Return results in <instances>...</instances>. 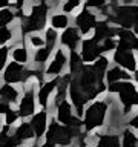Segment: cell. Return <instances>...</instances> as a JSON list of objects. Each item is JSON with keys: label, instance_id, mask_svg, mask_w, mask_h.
I'll return each instance as SVG.
<instances>
[{"label": "cell", "instance_id": "5bb4252c", "mask_svg": "<svg viewBox=\"0 0 138 147\" xmlns=\"http://www.w3.org/2000/svg\"><path fill=\"white\" fill-rule=\"evenodd\" d=\"M57 119L62 124H66V126H71L74 118H72V112H71V106L66 101H63L62 104L58 106V110H57Z\"/></svg>", "mask_w": 138, "mask_h": 147}, {"label": "cell", "instance_id": "ffe728a7", "mask_svg": "<svg viewBox=\"0 0 138 147\" xmlns=\"http://www.w3.org/2000/svg\"><path fill=\"white\" fill-rule=\"evenodd\" d=\"M34 135L35 133H34V129L31 127V124H22V126L16 130V138L18 141L29 140V138H32Z\"/></svg>", "mask_w": 138, "mask_h": 147}, {"label": "cell", "instance_id": "f35d334b", "mask_svg": "<svg viewBox=\"0 0 138 147\" xmlns=\"http://www.w3.org/2000/svg\"><path fill=\"white\" fill-rule=\"evenodd\" d=\"M131 126L138 129V117H135V118H132V119H131Z\"/></svg>", "mask_w": 138, "mask_h": 147}, {"label": "cell", "instance_id": "d6986e66", "mask_svg": "<svg viewBox=\"0 0 138 147\" xmlns=\"http://www.w3.org/2000/svg\"><path fill=\"white\" fill-rule=\"evenodd\" d=\"M106 78H108V81L112 84V83H117L118 80H127L129 74H126L123 69H120V67H112L110 71H108Z\"/></svg>", "mask_w": 138, "mask_h": 147}, {"label": "cell", "instance_id": "9a60e30c", "mask_svg": "<svg viewBox=\"0 0 138 147\" xmlns=\"http://www.w3.org/2000/svg\"><path fill=\"white\" fill-rule=\"evenodd\" d=\"M64 61H66L64 54L62 52V51H58V52L55 54L52 63L49 64L46 74H48V75H57V74H60V72H62V69H63V66H64Z\"/></svg>", "mask_w": 138, "mask_h": 147}, {"label": "cell", "instance_id": "f546056e", "mask_svg": "<svg viewBox=\"0 0 138 147\" xmlns=\"http://www.w3.org/2000/svg\"><path fill=\"white\" fill-rule=\"evenodd\" d=\"M55 40H57V34H55L54 29H48L46 31V48H49L51 51H52L54 45H55Z\"/></svg>", "mask_w": 138, "mask_h": 147}, {"label": "cell", "instance_id": "8fae6325", "mask_svg": "<svg viewBox=\"0 0 138 147\" xmlns=\"http://www.w3.org/2000/svg\"><path fill=\"white\" fill-rule=\"evenodd\" d=\"M118 49H124V51H131V49H138V38L132 32L129 31H120V45Z\"/></svg>", "mask_w": 138, "mask_h": 147}, {"label": "cell", "instance_id": "ba28073f", "mask_svg": "<svg viewBox=\"0 0 138 147\" xmlns=\"http://www.w3.org/2000/svg\"><path fill=\"white\" fill-rule=\"evenodd\" d=\"M101 48L97 45L95 40H85L81 45V58L83 61H94L98 57Z\"/></svg>", "mask_w": 138, "mask_h": 147}, {"label": "cell", "instance_id": "8d00e7d4", "mask_svg": "<svg viewBox=\"0 0 138 147\" xmlns=\"http://www.w3.org/2000/svg\"><path fill=\"white\" fill-rule=\"evenodd\" d=\"M31 43L32 45H34V46H41V45H43V40H41L40 38V37H31Z\"/></svg>", "mask_w": 138, "mask_h": 147}, {"label": "cell", "instance_id": "f1b7e54d", "mask_svg": "<svg viewBox=\"0 0 138 147\" xmlns=\"http://www.w3.org/2000/svg\"><path fill=\"white\" fill-rule=\"evenodd\" d=\"M12 18H14V14L11 11H8V9L0 11V25L2 26H6L9 22H12Z\"/></svg>", "mask_w": 138, "mask_h": 147}, {"label": "cell", "instance_id": "4316f807", "mask_svg": "<svg viewBox=\"0 0 138 147\" xmlns=\"http://www.w3.org/2000/svg\"><path fill=\"white\" fill-rule=\"evenodd\" d=\"M137 144V138L132 132L126 130L124 132V136H123V147H135Z\"/></svg>", "mask_w": 138, "mask_h": 147}, {"label": "cell", "instance_id": "6da1fadb", "mask_svg": "<svg viewBox=\"0 0 138 147\" xmlns=\"http://www.w3.org/2000/svg\"><path fill=\"white\" fill-rule=\"evenodd\" d=\"M110 92H120V100L121 103L126 106L124 112H129L133 104H138V92L135 89V86L132 83H112L109 86Z\"/></svg>", "mask_w": 138, "mask_h": 147}, {"label": "cell", "instance_id": "2e32d148", "mask_svg": "<svg viewBox=\"0 0 138 147\" xmlns=\"http://www.w3.org/2000/svg\"><path fill=\"white\" fill-rule=\"evenodd\" d=\"M78 40H80V35H78V31L74 29V28H68L62 35V43L69 46L71 49H74L77 46Z\"/></svg>", "mask_w": 138, "mask_h": 147}, {"label": "cell", "instance_id": "e0dca14e", "mask_svg": "<svg viewBox=\"0 0 138 147\" xmlns=\"http://www.w3.org/2000/svg\"><path fill=\"white\" fill-rule=\"evenodd\" d=\"M114 34V29L110 28L106 22H100L98 25L95 26V37L94 40L95 41H100V40H108L110 38V35Z\"/></svg>", "mask_w": 138, "mask_h": 147}, {"label": "cell", "instance_id": "cb8c5ba5", "mask_svg": "<svg viewBox=\"0 0 138 147\" xmlns=\"http://www.w3.org/2000/svg\"><path fill=\"white\" fill-rule=\"evenodd\" d=\"M106 67H108V58H104V57H100L94 64V71L97 72V75H98L100 80H103V72H104Z\"/></svg>", "mask_w": 138, "mask_h": 147}, {"label": "cell", "instance_id": "60d3db41", "mask_svg": "<svg viewBox=\"0 0 138 147\" xmlns=\"http://www.w3.org/2000/svg\"><path fill=\"white\" fill-rule=\"evenodd\" d=\"M133 29H135V34H138V25H135V28H133Z\"/></svg>", "mask_w": 138, "mask_h": 147}, {"label": "cell", "instance_id": "d4e9b609", "mask_svg": "<svg viewBox=\"0 0 138 147\" xmlns=\"http://www.w3.org/2000/svg\"><path fill=\"white\" fill-rule=\"evenodd\" d=\"M12 58L16 60L18 64L26 63V61H28V52H26V49H25V48H17V49L12 52Z\"/></svg>", "mask_w": 138, "mask_h": 147}, {"label": "cell", "instance_id": "484cf974", "mask_svg": "<svg viewBox=\"0 0 138 147\" xmlns=\"http://www.w3.org/2000/svg\"><path fill=\"white\" fill-rule=\"evenodd\" d=\"M83 69V66H81V58H80V55L78 54H75L72 51L71 52V71L74 72V74H77L78 71H81Z\"/></svg>", "mask_w": 138, "mask_h": 147}, {"label": "cell", "instance_id": "9c48e42d", "mask_svg": "<svg viewBox=\"0 0 138 147\" xmlns=\"http://www.w3.org/2000/svg\"><path fill=\"white\" fill-rule=\"evenodd\" d=\"M3 78L6 83H17V81H22L23 78H26V75L23 72V67L18 63H11L5 69Z\"/></svg>", "mask_w": 138, "mask_h": 147}, {"label": "cell", "instance_id": "7a4b0ae2", "mask_svg": "<svg viewBox=\"0 0 138 147\" xmlns=\"http://www.w3.org/2000/svg\"><path fill=\"white\" fill-rule=\"evenodd\" d=\"M106 110H108V104H106L104 101H97V103H94L92 106H89V109L86 110V117H85L86 130L95 129V127H98L104 123Z\"/></svg>", "mask_w": 138, "mask_h": 147}, {"label": "cell", "instance_id": "d6a6232c", "mask_svg": "<svg viewBox=\"0 0 138 147\" xmlns=\"http://www.w3.org/2000/svg\"><path fill=\"white\" fill-rule=\"evenodd\" d=\"M78 5H80V3H78V0H69L68 3H64V5H63V11L69 12V11H72L74 8H77Z\"/></svg>", "mask_w": 138, "mask_h": 147}, {"label": "cell", "instance_id": "74e56055", "mask_svg": "<svg viewBox=\"0 0 138 147\" xmlns=\"http://www.w3.org/2000/svg\"><path fill=\"white\" fill-rule=\"evenodd\" d=\"M103 2H87L86 3V6L87 8H100V6H103Z\"/></svg>", "mask_w": 138, "mask_h": 147}, {"label": "cell", "instance_id": "7402d4cb", "mask_svg": "<svg viewBox=\"0 0 138 147\" xmlns=\"http://www.w3.org/2000/svg\"><path fill=\"white\" fill-rule=\"evenodd\" d=\"M17 96H18V92H17V89H14L12 86L5 84V86L2 87V98H3L5 101L14 103V101L17 100Z\"/></svg>", "mask_w": 138, "mask_h": 147}, {"label": "cell", "instance_id": "836d02e7", "mask_svg": "<svg viewBox=\"0 0 138 147\" xmlns=\"http://www.w3.org/2000/svg\"><path fill=\"white\" fill-rule=\"evenodd\" d=\"M114 48H115V41L112 38H108V40H104L103 46H101V51H110Z\"/></svg>", "mask_w": 138, "mask_h": 147}, {"label": "cell", "instance_id": "4fadbf2b", "mask_svg": "<svg viewBox=\"0 0 138 147\" xmlns=\"http://www.w3.org/2000/svg\"><path fill=\"white\" fill-rule=\"evenodd\" d=\"M46 119H48V113L46 112H40L37 113L31 121V127L34 129V133L37 135V138L41 136L45 133V129H46Z\"/></svg>", "mask_w": 138, "mask_h": 147}, {"label": "cell", "instance_id": "3957f363", "mask_svg": "<svg viewBox=\"0 0 138 147\" xmlns=\"http://www.w3.org/2000/svg\"><path fill=\"white\" fill-rule=\"evenodd\" d=\"M74 127L75 126H68V127H62L58 126L57 123H52L49 127V132L46 138H48V142H54V144H69L74 136Z\"/></svg>", "mask_w": 138, "mask_h": 147}, {"label": "cell", "instance_id": "52a82bcc", "mask_svg": "<svg viewBox=\"0 0 138 147\" xmlns=\"http://www.w3.org/2000/svg\"><path fill=\"white\" fill-rule=\"evenodd\" d=\"M114 58H115V61L118 64H121L123 67L129 69V71H137V61H135V57H133L132 51L117 49Z\"/></svg>", "mask_w": 138, "mask_h": 147}, {"label": "cell", "instance_id": "8992f818", "mask_svg": "<svg viewBox=\"0 0 138 147\" xmlns=\"http://www.w3.org/2000/svg\"><path fill=\"white\" fill-rule=\"evenodd\" d=\"M69 92H71L72 103L75 104V107H77V113L81 115L83 113V104H85L89 98H87V95L81 90V87L78 86V81H74L72 84L69 86Z\"/></svg>", "mask_w": 138, "mask_h": 147}, {"label": "cell", "instance_id": "44dd1931", "mask_svg": "<svg viewBox=\"0 0 138 147\" xmlns=\"http://www.w3.org/2000/svg\"><path fill=\"white\" fill-rule=\"evenodd\" d=\"M97 147H120V140L117 135H101Z\"/></svg>", "mask_w": 138, "mask_h": 147}, {"label": "cell", "instance_id": "ab89813d", "mask_svg": "<svg viewBox=\"0 0 138 147\" xmlns=\"http://www.w3.org/2000/svg\"><path fill=\"white\" fill-rule=\"evenodd\" d=\"M39 147H54V142H46L43 146H39Z\"/></svg>", "mask_w": 138, "mask_h": 147}, {"label": "cell", "instance_id": "d590c367", "mask_svg": "<svg viewBox=\"0 0 138 147\" xmlns=\"http://www.w3.org/2000/svg\"><path fill=\"white\" fill-rule=\"evenodd\" d=\"M6 57H8V48H2V61H0V69H3L5 63H6Z\"/></svg>", "mask_w": 138, "mask_h": 147}, {"label": "cell", "instance_id": "83f0119b", "mask_svg": "<svg viewBox=\"0 0 138 147\" xmlns=\"http://www.w3.org/2000/svg\"><path fill=\"white\" fill-rule=\"evenodd\" d=\"M49 54H51V49H49V48L39 49V51L35 52V61H37V63H40V64H43L46 60H48Z\"/></svg>", "mask_w": 138, "mask_h": 147}, {"label": "cell", "instance_id": "4dcf8cb0", "mask_svg": "<svg viewBox=\"0 0 138 147\" xmlns=\"http://www.w3.org/2000/svg\"><path fill=\"white\" fill-rule=\"evenodd\" d=\"M18 142L16 136H2V147H17Z\"/></svg>", "mask_w": 138, "mask_h": 147}, {"label": "cell", "instance_id": "1f68e13d", "mask_svg": "<svg viewBox=\"0 0 138 147\" xmlns=\"http://www.w3.org/2000/svg\"><path fill=\"white\" fill-rule=\"evenodd\" d=\"M11 37H12V31L11 29H8L6 26L0 28V41H2V43H6Z\"/></svg>", "mask_w": 138, "mask_h": 147}, {"label": "cell", "instance_id": "b9f144b4", "mask_svg": "<svg viewBox=\"0 0 138 147\" xmlns=\"http://www.w3.org/2000/svg\"><path fill=\"white\" fill-rule=\"evenodd\" d=\"M135 80H137V81H138V71H137V72H135Z\"/></svg>", "mask_w": 138, "mask_h": 147}, {"label": "cell", "instance_id": "e575fe53", "mask_svg": "<svg viewBox=\"0 0 138 147\" xmlns=\"http://www.w3.org/2000/svg\"><path fill=\"white\" fill-rule=\"evenodd\" d=\"M16 119H17V113L14 112V110H9V112L6 113V124H8V126H11Z\"/></svg>", "mask_w": 138, "mask_h": 147}, {"label": "cell", "instance_id": "277c9868", "mask_svg": "<svg viewBox=\"0 0 138 147\" xmlns=\"http://www.w3.org/2000/svg\"><path fill=\"white\" fill-rule=\"evenodd\" d=\"M46 12H48V5L41 3L32 8L29 18L25 23V31H40L43 29L46 22Z\"/></svg>", "mask_w": 138, "mask_h": 147}, {"label": "cell", "instance_id": "5b68a950", "mask_svg": "<svg viewBox=\"0 0 138 147\" xmlns=\"http://www.w3.org/2000/svg\"><path fill=\"white\" fill-rule=\"evenodd\" d=\"M115 22L118 25H121L123 28H129L133 23L138 25V6H131V5H124V6L117 8L115 12Z\"/></svg>", "mask_w": 138, "mask_h": 147}, {"label": "cell", "instance_id": "603a6c76", "mask_svg": "<svg viewBox=\"0 0 138 147\" xmlns=\"http://www.w3.org/2000/svg\"><path fill=\"white\" fill-rule=\"evenodd\" d=\"M51 23H52L54 28H57V29H62V28H66L68 26V17L64 16V14H55V16H52V18H51Z\"/></svg>", "mask_w": 138, "mask_h": 147}, {"label": "cell", "instance_id": "30bf717a", "mask_svg": "<svg viewBox=\"0 0 138 147\" xmlns=\"http://www.w3.org/2000/svg\"><path fill=\"white\" fill-rule=\"evenodd\" d=\"M34 112V89H31L25 92V95H23V98L20 101V112L18 115L20 117H29L32 115Z\"/></svg>", "mask_w": 138, "mask_h": 147}, {"label": "cell", "instance_id": "ac0fdd59", "mask_svg": "<svg viewBox=\"0 0 138 147\" xmlns=\"http://www.w3.org/2000/svg\"><path fill=\"white\" fill-rule=\"evenodd\" d=\"M55 84H57V80H52V81H49V83H46L45 86H41V89L39 92V103L41 106H46L48 104V96L49 94L54 90V87Z\"/></svg>", "mask_w": 138, "mask_h": 147}, {"label": "cell", "instance_id": "7c38bea8", "mask_svg": "<svg viewBox=\"0 0 138 147\" xmlns=\"http://www.w3.org/2000/svg\"><path fill=\"white\" fill-rule=\"evenodd\" d=\"M95 25V16L92 12H89L87 9H85L80 16L77 17V26L80 28V31L83 34L91 31V28Z\"/></svg>", "mask_w": 138, "mask_h": 147}]
</instances>
